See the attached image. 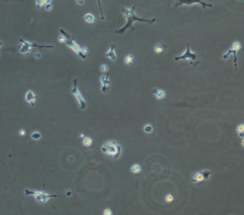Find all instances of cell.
Returning a JSON list of instances; mask_svg holds the SVG:
<instances>
[{"instance_id": "obj_14", "label": "cell", "mask_w": 244, "mask_h": 215, "mask_svg": "<svg viewBox=\"0 0 244 215\" xmlns=\"http://www.w3.org/2000/svg\"><path fill=\"white\" fill-rule=\"evenodd\" d=\"M153 93L157 97L158 99H162L166 97V92L164 91L160 90L158 89H154L153 90Z\"/></svg>"}, {"instance_id": "obj_35", "label": "cell", "mask_w": 244, "mask_h": 215, "mask_svg": "<svg viewBox=\"0 0 244 215\" xmlns=\"http://www.w3.org/2000/svg\"><path fill=\"white\" fill-rule=\"evenodd\" d=\"M45 4H50L52 0H45Z\"/></svg>"}, {"instance_id": "obj_15", "label": "cell", "mask_w": 244, "mask_h": 215, "mask_svg": "<svg viewBox=\"0 0 244 215\" xmlns=\"http://www.w3.org/2000/svg\"><path fill=\"white\" fill-rule=\"evenodd\" d=\"M31 50H32L31 48L27 47V46L23 45V44H22V45H20V52L24 55H30V53L31 52Z\"/></svg>"}, {"instance_id": "obj_23", "label": "cell", "mask_w": 244, "mask_h": 215, "mask_svg": "<svg viewBox=\"0 0 244 215\" xmlns=\"http://www.w3.org/2000/svg\"><path fill=\"white\" fill-rule=\"evenodd\" d=\"M36 5L37 7L40 8L45 5V0H36Z\"/></svg>"}, {"instance_id": "obj_8", "label": "cell", "mask_w": 244, "mask_h": 215, "mask_svg": "<svg viewBox=\"0 0 244 215\" xmlns=\"http://www.w3.org/2000/svg\"><path fill=\"white\" fill-rule=\"evenodd\" d=\"M241 45L240 42H238V41H235V42L233 43V47L232 49H229L228 52H227V53L225 54L224 55V59H227L228 58L229 56H230L231 54H233V57H234V61H233V63H234V65H235V71L237 70V57H236V53L237 52L239 51V50L241 49Z\"/></svg>"}, {"instance_id": "obj_29", "label": "cell", "mask_w": 244, "mask_h": 215, "mask_svg": "<svg viewBox=\"0 0 244 215\" xmlns=\"http://www.w3.org/2000/svg\"><path fill=\"white\" fill-rule=\"evenodd\" d=\"M52 9H53V6L50 4H47V5H46V10L48 12H50Z\"/></svg>"}, {"instance_id": "obj_12", "label": "cell", "mask_w": 244, "mask_h": 215, "mask_svg": "<svg viewBox=\"0 0 244 215\" xmlns=\"http://www.w3.org/2000/svg\"><path fill=\"white\" fill-rule=\"evenodd\" d=\"M101 82L103 84V87H102V91H103L104 93L107 92V87L110 84V80H109V74H107L106 76H103L101 77L100 78Z\"/></svg>"}, {"instance_id": "obj_27", "label": "cell", "mask_w": 244, "mask_h": 215, "mask_svg": "<svg viewBox=\"0 0 244 215\" xmlns=\"http://www.w3.org/2000/svg\"><path fill=\"white\" fill-rule=\"evenodd\" d=\"M100 69H101V71H102V72H107V71L108 70L107 66V65H105V64H103V65H102V66H101V67H100Z\"/></svg>"}, {"instance_id": "obj_21", "label": "cell", "mask_w": 244, "mask_h": 215, "mask_svg": "<svg viewBox=\"0 0 244 215\" xmlns=\"http://www.w3.org/2000/svg\"><path fill=\"white\" fill-rule=\"evenodd\" d=\"M31 137H32V139H35V140H38V139L41 138V134L38 132V131H35L34 133L32 134Z\"/></svg>"}, {"instance_id": "obj_1", "label": "cell", "mask_w": 244, "mask_h": 215, "mask_svg": "<svg viewBox=\"0 0 244 215\" xmlns=\"http://www.w3.org/2000/svg\"><path fill=\"white\" fill-rule=\"evenodd\" d=\"M135 6L136 5H133V7L131 9H127V8L122 7L121 8V12L122 13L126 16V17L127 18V23L122 28L120 29V30H116L115 33L117 34L121 35L123 34L124 32H126V30L127 29H131L132 30H135L134 27L133 26V23L135 22V21H138V22H147L149 24H153L155 22V19H153V20H145V19L143 18H139L136 14H135Z\"/></svg>"}, {"instance_id": "obj_16", "label": "cell", "mask_w": 244, "mask_h": 215, "mask_svg": "<svg viewBox=\"0 0 244 215\" xmlns=\"http://www.w3.org/2000/svg\"><path fill=\"white\" fill-rule=\"evenodd\" d=\"M84 20H85V21H86L87 22H89V23H94V22H95V21H96V19L95 16H94L92 14H89V13H87L85 14Z\"/></svg>"}, {"instance_id": "obj_32", "label": "cell", "mask_w": 244, "mask_h": 215, "mask_svg": "<svg viewBox=\"0 0 244 215\" xmlns=\"http://www.w3.org/2000/svg\"><path fill=\"white\" fill-rule=\"evenodd\" d=\"M77 2L79 5H82L84 4V0H77Z\"/></svg>"}, {"instance_id": "obj_20", "label": "cell", "mask_w": 244, "mask_h": 215, "mask_svg": "<svg viewBox=\"0 0 244 215\" xmlns=\"http://www.w3.org/2000/svg\"><path fill=\"white\" fill-rule=\"evenodd\" d=\"M92 143H93V140H92V139L89 138V137H86V138H85L84 140H83V144H84L85 147H89V146H90L92 145Z\"/></svg>"}, {"instance_id": "obj_10", "label": "cell", "mask_w": 244, "mask_h": 215, "mask_svg": "<svg viewBox=\"0 0 244 215\" xmlns=\"http://www.w3.org/2000/svg\"><path fill=\"white\" fill-rule=\"evenodd\" d=\"M20 41L23 45L27 46L30 48L32 49V47H37L39 48V49H42V48H49V49H51V48H54V46H52V45H37V44H32V43H30V42H28V41H24L23 39H20Z\"/></svg>"}, {"instance_id": "obj_33", "label": "cell", "mask_w": 244, "mask_h": 215, "mask_svg": "<svg viewBox=\"0 0 244 215\" xmlns=\"http://www.w3.org/2000/svg\"><path fill=\"white\" fill-rule=\"evenodd\" d=\"M82 51L83 53L85 54V55H86V54L87 53V52H88V50H87V48H84V49H82Z\"/></svg>"}, {"instance_id": "obj_24", "label": "cell", "mask_w": 244, "mask_h": 215, "mask_svg": "<svg viewBox=\"0 0 244 215\" xmlns=\"http://www.w3.org/2000/svg\"><path fill=\"white\" fill-rule=\"evenodd\" d=\"M97 2H98V5H99V7H100V12H101V17H100V20H105V16H104L103 12V9H102V6H101V3H100V0H97Z\"/></svg>"}, {"instance_id": "obj_3", "label": "cell", "mask_w": 244, "mask_h": 215, "mask_svg": "<svg viewBox=\"0 0 244 215\" xmlns=\"http://www.w3.org/2000/svg\"><path fill=\"white\" fill-rule=\"evenodd\" d=\"M104 153L111 155L114 159H118L121 153V147L114 141H109L104 144L102 147Z\"/></svg>"}, {"instance_id": "obj_13", "label": "cell", "mask_w": 244, "mask_h": 215, "mask_svg": "<svg viewBox=\"0 0 244 215\" xmlns=\"http://www.w3.org/2000/svg\"><path fill=\"white\" fill-rule=\"evenodd\" d=\"M115 49H116V45H114V44H112V45H110V51L105 55L106 57L110 58V59L112 60H116L117 57L115 52Z\"/></svg>"}, {"instance_id": "obj_30", "label": "cell", "mask_w": 244, "mask_h": 215, "mask_svg": "<svg viewBox=\"0 0 244 215\" xmlns=\"http://www.w3.org/2000/svg\"><path fill=\"white\" fill-rule=\"evenodd\" d=\"M104 214H105V215H111L112 214L111 210H110V209H107V210H105V211H104Z\"/></svg>"}, {"instance_id": "obj_31", "label": "cell", "mask_w": 244, "mask_h": 215, "mask_svg": "<svg viewBox=\"0 0 244 215\" xmlns=\"http://www.w3.org/2000/svg\"><path fill=\"white\" fill-rule=\"evenodd\" d=\"M25 130H24V129H21V130L19 131V134L20 135V136H24L25 135Z\"/></svg>"}, {"instance_id": "obj_36", "label": "cell", "mask_w": 244, "mask_h": 215, "mask_svg": "<svg viewBox=\"0 0 244 215\" xmlns=\"http://www.w3.org/2000/svg\"><path fill=\"white\" fill-rule=\"evenodd\" d=\"M2 46V41H0V47H1Z\"/></svg>"}, {"instance_id": "obj_7", "label": "cell", "mask_w": 244, "mask_h": 215, "mask_svg": "<svg viewBox=\"0 0 244 215\" xmlns=\"http://www.w3.org/2000/svg\"><path fill=\"white\" fill-rule=\"evenodd\" d=\"M194 3L201 4L203 9H206V7H210V8L213 7V5L211 4L206 3L202 1V0H176V6L177 7H180V6H183L184 5H191Z\"/></svg>"}, {"instance_id": "obj_22", "label": "cell", "mask_w": 244, "mask_h": 215, "mask_svg": "<svg viewBox=\"0 0 244 215\" xmlns=\"http://www.w3.org/2000/svg\"><path fill=\"white\" fill-rule=\"evenodd\" d=\"M237 131L239 133V135L241 137H243V124H241L237 128Z\"/></svg>"}, {"instance_id": "obj_25", "label": "cell", "mask_w": 244, "mask_h": 215, "mask_svg": "<svg viewBox=\"0 0 244 215\" xmlns=\"http://www.w3.org/2000/svg\"><path fill=\"white\" fill-rule=\"evenodd\" d=\"M144 130H145V131H146V132L151 133V131H153V127H152L151 125H150V124L146 125V126L145 127V128H144Z\"/></svg>"}, {"instance_id": "obj_5", "label": "cell", "mask_w": 244, "mask_h": 215, "mask_svg": "<svg viewBox=\"0 0 244 215\" xmlns=\"http://www.w3.org/2000/svg\"><path fill=\"white\" fill-rule=\"evenodd\" d=\"M186 46H187V49L184 53V55H183L181 56H178V57H176V58H175V60H176V61H178V60H180V59L185 60L187 59H189L190 60H191L190 63H191V65H193L194 66H197L199 64V60L198 59V55L195 53H192V52H191L188 43L187 44Z\"/></svg>"}, {"instance_id": "obj_4", "label": "cell", "mask_w": 244, "mask_h": 215, "mask_svg": "<svg viewBox=\"0 0 244 215\" xmlns=\"http://www.w3.org/2000/svg\"><path fill=\"white\" fill-rule=\"evenodd\" d=\"M24 193L27 196L29 195H32L34 196L35 198V200L39 203H46L48 200L51 198H57L58 197L57 195H49V194H47L44 192H37V191H32L30 190V189H26L24 190Z\"/></svg>"}, {"instance_id": "obj_28", "label": "cell", "mask_w": 244, "mask_h": 215, "mask_svg": "<svg viewBox=\"0 0 244 215\" xmlns=\"http://www.w3.org/2000/svg\"><path fill=\"white\" fill-rule=\"evenodd\" d=\"M65 37H64L63 35H61V36L58 37V40H59L60 42H62V43H64L65 42Z\"/></svg>"}, {"instance_id": "obj_18", "label": "cell", "mask_w": 244, "mask_h": 215, "mask_svg": "<svg viewBox=\"0 0 244 215\" xmlns=\"http://www.w3.org/2000/svg\"><path fill=\"white\" fill-rule=\"evenodd\" d=\"M155 51L156 53L158 54H162V52H164L163 46L160 45V44H157V45L155 46Z\"/></svg>"}, {"instance_id": "obj_17", "label": "cell", "mask_w": 244, "mask_h": 215, "mask_svg": "<svg viewBox=\"0 0 244 215\" xmlns=\"http://www.w3.org/2000/svg\"><path fill=\"white\" fill-rule=\"evenodd\" d=\"M141 170L142 169L139 164H134V165L132 166V167L130 169L131 172L133 173H135V174H138L139 172H141Z\"/></svg>"}, {"instance_id": "obj_11", "label": "cell", "mask_w": 244, "mask_h": 215, "mask_svg": "<svg viewBox=\"0 0 244 215\" xmlns=\"http://www.w3.org/2000/svg\"><path fill=\"white\" fill-rule=\"evenodd\" d=\"M37 96L35 95L34 92L32 91H28L26 93L25 95V99L26 101L29 102L31 104V106H34L35 103V100L37 99Z\"/></svg>"}, {"instance_id": "obj_19", "label": "cell", "mask_w": 244, "mask_h": 215, "mask_svg": "<svg viewBox=\"0 0 244 215\" xmlns=\"http://www.w3.org/2000/svg\"><path fill=\"white\" fill-rule=\"evenodd\" d=\"M133 59H134V58H133V56L132 55H128L125 59V62L127 64H131L133 62Z\"/></svg>"}, {"instance_id": "obj_9", "label": "cell", "mask_w": 244, "mask_h": 215, "mask_svg": "<svg viewBox=\"0 0 244 215\" xmlns=\"http://www.w3.org/2000/svg\"><path fill=\"white\" fill-rule=\"evenodd\" d=\"M211 174V172L210 170H204L200 172H195L193 175V178L191 181L193 182H199L203 180H207L209 179L210 175Z\"/></svg>"}, {"instance_id": "obj_34", "label": "cell", "mask_w": 244, "mask_h": 215, "mask_svg": "<svg viewBox=\"0 0 244 215\" xmlns=\"http://www.w3.org/2000/svg\"><path fill=\"white\" fill-rule=\"evenodd\" d=\"M40 56L41 55H40V54H39V53H36L35 55V57H36V58H39V57H40Z\"/></svg>"}, {"instance_id": "obj_6", "label": "cell", "mask_w": 244, "mask_h": 215, "mask_svg": "<svg viewBox=\"0 0 244 215\" xmlns=\"http://www.w3.org/2000/svg\"><path fill=\"white\" fill-rule=\"evenodd\" d=\"M78 80L77 79H75L74 80H73V88L71 89V93L76 97L77 100L78 101L79 104H80L81 109H85L87 106V104L85 100L84 99V98L82 97V95H81V93L78 90Z\"/></svg>"}, {"instance_id": "obj_26", "label": "cell", "mask_w": 244, "mask_h": 215, "mask_svg": "<svg viewBox=\"0 0 244 215\" xmlns=\"http://www.w3.org/2000/svg\"><path fill=\"white\" fill-rule=\"evenodd\" d=\"M174 199V197L173 195H168L166 197V200L167 202H171Z\"/></svg>"}, {"instance_id": "obj_2", "label": "cell", "mask_w": 244, "mask_h": 215, "mask_svg": "<svg viewBox=\"0 0 244 215\" xmlns=\"http://www.w3.org/2000/svg\"><path fill=\"white\" fill-rule=\"evenodd\" d=\"M60 32L64 37H65L66 39H65V42L64 43L66 44L67 46H68L69 47H70L71 49L74 50V51L76 53L78 54V55L80 56L81 58H82V59H86V57H87L86 55H85V54L83 53L82 51V49H81L80 46H79L78 44L75 42L74 37H73L72 36H71L69 33L67 32L65 30H63V29H60Z\"/></svg>"}]
</instances>
